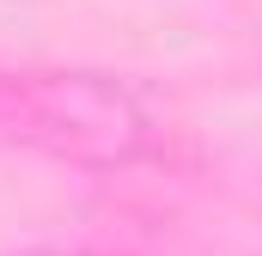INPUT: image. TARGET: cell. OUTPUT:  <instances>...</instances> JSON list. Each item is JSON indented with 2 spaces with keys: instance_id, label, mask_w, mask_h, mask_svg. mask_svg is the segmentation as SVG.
<instances>
[{
  "instance_id": "cell-1",
  "label": "cell",
  "mask_w": 262,
  "mask_h": 256,
  "mask_svg": "<svg viewBox=\"0 0 262 256\" xmlns=\"http://www.w3.org/2000/svg\"><path fill=\"white\" fill-rule=\"evenodd\" d=\"M31 256H67V250H31Z\"/></svg>"
}]
</instances>
